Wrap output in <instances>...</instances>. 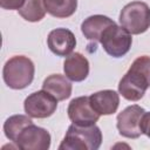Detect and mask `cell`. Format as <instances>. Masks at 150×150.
<instances>
[{
  "mask_svg": "<svg viewBox=\"0 0 150 150\" xmlns=\"http://www.w3.org/2000/svg\"><path fill=\"white\" fill-rule=\"evenodd\" d=\"M150 87V56L134 60L129 70L118 83V93L128 101H139Z\"/></svg>",
  "mask_w": 150,
  "mask_h": 150,
  "instance_id": "obj_1",
  "label": "cell"
},
{
  "mask_svg": "<svg viewBox=\"0 0 150 150\" xmlns=\"http://www.w3.org/2000/svg\"><path fill=\"white\" fill-rule=\"evenodd\" d=\"M102 143V132L96 124L69 125L60 150H97Z\"/></svg>",
  "mask_w": 150,
  "mask_h": 150,
  "instance_id": "obj_2",
  "label": "cell"
},
{
  "mask_svg": "<svg viewBox=\"0 0 150 150\" xmlns=\"http://www.w3.org/2000/svg\"><path fill=\"white\" fill-rule=\"evenodd\" d=\"M33 61L23 55H15L7 60L2 69V77L7 87L20 90L27 88L34 80Z\"/></svg>",
  "mask_w": 150,
  "mask_h": 150,
  "instance_id": "obj_3",
  "label": "cell"
},
{
  "mask_svg": "<svg viewBox=\"0 0 150 150\" xmlns=\"http://www.w3.org/2000/svg\"><path fill=\"white\" fill-rule=\"evenodd\" d=\"M120 23L134 35L146 32L150 28V7L143 1L127 4L120 13Z\"/></svg>",
  "mask_w": 150,
  "mask_h": 150,
  "instance_id": "obj_4",
  "label": "cell"
},
{
  "mask_svg": "<svg viewBox=\"0 0 150 150\" xmlns=\"http://www.w3.org/2000/svg\"><path fill=\"white\" fill-rule=\"evenodd\" d=\"M100 42L108 55L122 57L130 50L132 38L127 29L114 23L102 33Z\"/></svg>",
  "mask_w": 150,
  "mask_h": 150,
  "instance_id": "obj_5",
  "label": "cell"
},
{
  "mask_svg": "<svg viewBox=\"0 0 150 150\" xmlns=\"http://www.w3.org/2000/svg\"><path fill=\"white\" fill-rule=\"evenodd\" d=\"M57 102L54 96L42 89L28 95L23 102V108L32 118H46L56 111Z\"/></svg>",
  "mask_w": 150,
  "mask_h": 150,
  "instance_id": "obj_6",
  "label": "cell"
},
{
  "mask_svg": "<svg viewBox=\"0 0 150 150\" xmlns=\"http://www.w3.org/2000/svg\"><path fill=\"white\" fill-rule=\"evenodd\" d=\"M144 112L145 110L137 104L129 105L122 110L116 118V127L120 135L127 138H138L142 135L141 122Z\"/></svg>",
  "mask_w": 150,
  "mask_h": 150,
  "instance_id": "obj_7",
  "label": "cell"
},
{
  "mask_svg": "<svg viewBox=\"0 0 150 150\" xmlns=\"http://www.w3.org/2000/svg\"><path fill=\"white\" fill-rule=\"evenodd\" d=\"M15 144L21 150H48L50 146V134L32 123L22 129Z\"/></svg>",
  "mask_w": 150,
  "mask_h": 150,
  "instance_id": "obj_8",
  "label": "cell"
},
{
  "mask_svg": "<svg viewBox=\"0 0 150 150\" xmlns=\"http://www.w3.org/2000/svg\"><path fill=\"white\" fill-rule=\"evenodd\" d=\"M69 120L77 125H91L95 124L100 116L91 107L89 96H80L73 98L67 109Z\"/></svg>",
  "mask_w": 150,
  "mask_h": 150,
  "instance_id": "obj_9",
  "label": "cell"
},
{
  "mask_svg": "<svg viewBox=\"0 0 150 150\" xmlns=\"http://www.w3.org/2000/svg\"><path fill=\"white\" fill-rule=\"evenodd\" d=\"M47 45L55 55L68 56L76 47V39L71 30L67 28H56L48 34Z\"/></svg>",
  "mask_w": 150,
  "mask_h": 150,
  "instance_id": "obj_10",
  "label": "cell"
},
{
  "mask_svg": "<svg viewBox=\"0 0 150 150\" xmlns=\"http://www.w3.org/2000/svg\"><path fill=\"white\" fill-rule=\"evenodd\" d=\"M91 107L98 115H112L120 105V96L115 90H100L89 96Z\"/></svg>",
  "mask_w": 150,
  "mask_h": 150,
  "instance_id": "obj_11",
  "label": "cell"
},
{
  "mask_svg": "<svg viewBox=\"0 0 150 150\" xmlns=\"http://www.w3.org/2000/svg\"><path fill=\"white\" fill-rule=\"evenodd\" d=\"M63 71L70 81H84L89 75V61L81 53H71L63 62Z\"/></svg>",
  "mask_w": 150,
  "mask_h": 150,
  "instance_id": "obj_12",
  "label": "cell"
},
{
  "mask_svg": "<svg viewBox=\"0 0 150 150\" xmlns=\"http://www.w3.org/2000/svg\"><path fill=\"white\" fill-rule=\"evenodd\" d=\"M42 89L54 96L57 101H64L70 97L73 87L67 76L61 74H52L45 79Z\"/></svg>",
  "mask_w": 150,
  "mask_h": 150,
  "instance_id": "obj_13",
  "label": "cell"
},
{
  "mask_svg": "<svg viewBox=\"0 0 150 150\" xmlns=\"http://www.w3.org/2000/svg\"><path fill=\"white\" fill-rule=\"evenodd\" d=\"M115 21L110 18L101 14H95L91 16H88L84 19V21L81 25V32L90 41H100L102 33L111 25H114Z\"/></svg>",
  "mask_w": 150,
  "mask_h": 150,
  "instance_id": "obj_14",
  "label": "cell"
},
{
  "mask_svg": "<svg viewBox=\"0 0 150 150\" xmlns=\"http://www.w3.org/2000/svg\"><path fill=\"white\" fill-rule=\"evenodd\" d=\"M43 2L47 13L59 19L71 16L77 8V0H43Z\"/></svg>",
  "mask_w": 150,
  "mask_h": 150,
  "instance_id": "obj_15",
  "label": "cell"
},
{
  "mask_svg": "<svg viewBox=\"0 0 150 150\" xmlns=\"http://www.w3.org/2000/svg\"><path fill=\"white\" fill-rule=\"evenodd\" d=\"M33 121L30 120V116L28 117V115H13L11 117H8L6 120V122L4 123V131L6 137L12 141L13 143H15L19 134L22 131V129L29 124H32Z\"/></svg>",
  "mask_w": 150,
  "mask_h": 150,
  "instance_id": "obj_16",
  "label": "cell"
},
{
  "mask_svg": "<svg viewBox=\"0 0 150 150\" xmlns=\"http://www.w3.org/2000/svg\"><path fill=\"white\" fill-rule=\"evenodd\" d=\"M18 12L26 21L38 22L45 18L47 11L43 0H26L23 6Z\"/></svg>",
  "mask_w": 150,
  "mask_h": 150,
  "instance_id": "obj_17",
  "label": "cell"
},
{
  "mask_svg": "<svg viewBox=\"0 0 150 150\" xmlns=\"http://www.w3.org/2000/svg\"><path fill=\"white\" fill-rule=\"evenodd\" d=\"M26 2V0H0V6L4 8V9H9V11H13V9H20L23 4Z\"/></svg>",
  "mask_w": 150,
  "mask_h": 150,
  "instance_id": "obj_18",
  "label": "cell"
},
{
  "mask_svg": "<svg viewBox=\"0 0 150 150\" xmlns=\"http://www.w3.org/2000/svg\"><path fill=\"white\" fill-rule=\"evenodd\" d=\"M141 129H142V134L146 135L150 138V111L144 112L141 122Z\"/></svg>",
  "mask_w": 150,
  "mask_h": 150,
  "instance_id": "obj_19",
  "label": "cell"
}]
</instances>
